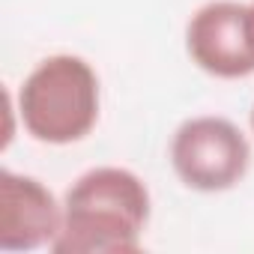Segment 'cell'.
Instances as JSON below:
<instances>
[{
	"label": "cell",
	"instance_id": "5",
	"mask_svg": "<svg viewBox=\"0 0 254 254\" xmlns=\"http://www.w3.org/2000/svg\"><path fill=\"white\" fill-rule=\"evenodd\" d=\"M63 227V209L33 177L0 174V248L33 251L51 245Z\"/></svg>",
	"mask_w": 254,
	"mask_h": 254
},
{
	"label": "cell",
	"instance_id": "3",
	"mask_svg": "<svg viewBox=\"0 0 254 254\" xmlns=\"http://www.w3.org/2000/svg\"><path fill=\"white\" fill-rule=\"evenodd\" d=\"M251 162V147L239 126L224 117H191L171 141V165L194 191L233 189Z\"/></svg>",
	"mask_w": 254,
	"mask_h": 254
},
{
	"label": "cell",
	"instance_id": "1",
	"mask_svg": "<svg viewBox=\"0 0 254 254\" xmlns=\"http://www.w3.org/2000/svg\"><path fill=\"white\" fill-rule=\"evenodd\" d=\"M150 221V191L126 168H93L72 183L63 200L57 254H129L141 248Z\"/></svg>",
	"mask_w": 254,
	"mask_h": 254
},
{
	"label": "cell",
	"instance_id": "7",
	"mask_svg": "<svg viewBox=\"0 0 254 254\" xmlns=\"http://www.w3.org/2000/svg\"><path fill=\"white\" fill-rule=\"evenodd\" d=\"M251 129H254V108H251Z\"/></svg>",
	"mask_w": 254,
	"mask_h": 254
},
{
	"label": "cell",
	"instance_id": "6",
	"mask_svg": "<svg viewBox=\"0 0 254 254\" xmlns=\"http://www.w3.org/2000/svg\"><path fill=\"white\" fill-rule=\"evenodd\" d=\"M248 30H251V45H254V0L248 3Z\"/></svg>",
	"mask_w": 254,
	"mask_h": 254
},
{
	"label": "cell",
	"instance_id": "2",
	"mask_svg": "<svg viewBox=\"0 0 254 254\" xmlns=\"http://www.w3.org/2000/svg\"><path fill=\"white\" fill-rule=\"evenodd\" d=\"M18 114L24 129L42 144H75L99 120V78L84 57L54 54L21 84Z\"/></svg>",
	"mask_w": 254,
	"mask_h": 254
},
{
	"label": "cell",
	"instance_id": "4",
	"mask_svg": "<svg viewBox=\"0 0 254 254\" xmlns=\"http://www.w3.org/2000/svg\"><path fill=\"white\" fill-rule=\"evenodd\" d=\"M189 57L215 78H245L254 72V45L248 6L236 0H212L186 27Z\"/></svg>",
	"mask_w": 254,
	"mask_h": 254
}]
</instances>
